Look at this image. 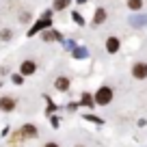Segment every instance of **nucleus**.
Wrapping results in <instances>:
<instances>
[{
	"label": "nucleus",
	"mask_w": 147,
	"mask_h": 147,
	"mask_svg": "<svg viewBox=\"0 0 147 147\" xmlns=\"http://www.w3.org/2000/svg\"><path fill=\"white\" fill-rule=\"evenodd\" d=\"M54 87L59 89V91H67V89H69V80H67V78H59V80L54 82Z\"/></svg>",
	"instance_id": "obj_9"
},
{
	"label": "nucleus",
	"mask_w": 147,
	"mask_h": 147,
	"mask_svg": "<svg viewBox=\"0 0 147 147\" xmlns=\"http://www.w3.org/2000/svg\"><path fill=\"white\" fill-rule=\"evenodd\" d=\"M74 20H76V24H80V26H82V24H84V20L80 18V13H74Z\"/></svg>",
	"instance_id": "obj_14"
},
{
	"label": "nucleus",
	"mask_w": 147,
	"mask_h": 147,
	"mask_svg": "<svg viewBox=\"0 0 147 147\" xmlns=\"http://www.w3.org/2000/svg\"><path fill=\"white\" fill-rule=\"evenodd\" d=\"M82 106H89V108L93 106V97L89 95V93H84V95H82Z\"/></svg>",
	"instance_id": "obj_13"
},
{
	"label": "nucleus",
	"mask_w": 147,
	"mask_h": 147,
	"mask_svg": "<svg viewBox=\"0 0 147 147\" xmlns=\"http://www.w3.org/2000/svg\"><path fill=\"white\" fill-rule=\"evenodd\" d=\"M20 71H22L24 76H32V74L37 71V65L32 63V61H24V63H22V69H20Z\"/></svg>",
	"instance_id": "obj_5"
},
{
	"label": "nucleus",
	"mask_w": 147,
	"mask_h": 147,
	"mask_svg": "<svg viewBox=\"0 0 147 147\" xmlns=\"http://www.w3.org/2000/svg\"><path fill=\"white\" fill-rule=\"evenodd\" d=\"M43 39L46 41H61V32L59 30H48V32H43Z\"/></svg>",
	"instance_id": "obj_8"
},
{
	"label": "nucleus",
	"mask_w": 147,
	"mask_h": 147,
	"mask_svg": "<svg viewBox=\"0 0 147 147\" xmlns=\"http://www.w3.org/2000/svg\"><path fill=\"white\" fill-rule=\"evenodd\" d=\"M46 26H50V13H46L41 20H39V22L35 24V26L30 28V35H35L37 30H41V28H46Z\"/></svg>",
	"instance_id": "obj_3"
},
{
	"label": "nucleus",
	"mask_w": 147,
	"mask_h": 147,
	"mask_svg": "<svg viewBox=\"0 0 147 147\" xmlns=\"http://www.w3.org/2000/svg\"><path fill=\"white\" fill-rule=\"evenodd\" d=\"M128 7H130L132 11H138V9L143 7V0H128Z\"/></svg>",
	"instance_id": "obj_12"
},
{
	"label": "nucleus",
	"mask_w": 147,
	"mask_h": 147,
	"mask_svg": "<svg viewBox=\"0 0 147 147\" xmlns=\"http://www.w3.org/2000/svg\"><path fill=\"white\" fill-rule=\"evenodd\" d=\"M0 37H2V39H11V32H9V30H5V32H2Z\"/></svg>",
	"instance_id": "obj_15"
},
{
	"label": "nucleus",
	"mask_w": 147,
	"mask_h": 147,
	"mask_svg": "<svg viewBox=\"0 0 147 147\" xmlns=\"http://www.w3.org/2000/svg\"><path fill=\"white\" fill-rule=\"evenodd\" d=\"M0 108L7 110V113H9V110H13V108H15V100H13V97H2V100H0Z\"/></svg>",
	"instance_id": "obj_6"
},
{
	"label": "nucleus",
	"mask_w": 147,
	"mask_h": 147,
	"mask_svg": "<svg viewBox=\"0 0 147 147\" xmlns=\"http://www.w3.org/2000/svg\"><path fill=\"white\" fill-rule=\"evenodd\" d=\"M46 147H59V145H56V143H48Z\"/></svg>",
	"instance_id": "obj_17"
},
{
	"label": "nucleus",
	"mask_w": 147,
	"mask_h": 147,
	"mask_svg": "<svg viewBox=\"0 0 147 147\" xmlns=\"http://www.w3.org/2000/svg\"><path fill=\"white\" fill-rule=\"evenodd\" d=\"M104 20H106V11H104V9H97V11H95V18H93V22H95V24H102Z\"/></svg>",
	"instance_id": "obj_10"
},
{
	"label": "nucleus",
	"mask_w": 147,
	"mask_h": 147,
	"mask_svg": "<svg viewBox=\"0 0 147 147\" xmlns=\"http://www.w3.org/2000/svg\"><path fill=\"white\" fill-rule=\"evenodd\" d=\"M13 82L15 84H22V76H13Z\"/></svg>",
	"instance_id": "obj_16"
},
{
	"label": "nucleus",
	"mask_w": 147,
	"mask_h": 147,
	"mask_svg": "<svg viewBox=\"0 0 147 147\" xmlns=\"http://www.w3.org/2000/svg\"><path fill=\"white\" fill-rule=\"evenodd\" d=\"M132 76H134V78H138V80L147 78V63H136L132 67Z\"/></svg>",
	"instance_id": "obj_2"
},
{
	"label": "nucleus",
	"mask_w": 147,
	"mask_h": 147,
	"mask_svg": "<svg viewBox=\"0 0 147 147\" xmlns=\"http://www.w3.org/2000/svg\"><path fill=\"white\" fill-rule=\"evenodd\" d=\"M71 0H54V11H63Z\"/></svg>",
	"instance_id": "obj_11"
},
{
	"label": "nucleus",
	"mask_w": 147,
	"mask_h": 147,
	"mask_svg": "<svg viewBox=\"0 0 147 147\" xmlns=\"http://www.w3.org/2000/svg\"><path fill=\"white\" fill-rule=\"evenodd\" d=\"M119 39H117V37H108V39H106V50L110 52V54H115L117 50H119Z\"/></svg>",
	"instance_id": "obj_4"
},
{
	"label": "nucleus",
	"mask_w": 147,
	"mask_h": 147,
	"mask_svg": "<svg viewBox=\"0 0 147 147\" xmlns=\"http://www.w3.org/2000/svg\"><path fill=\"white\" fill-rule=\"evenodd\" d=\"M20 134H22V136H28V138H35L37 136V128H35V125H30V123H26Z\"/></svg>",
	"instance_id": "obj_7"
},
{
	"label": "nucleus",
	"mask_w": 147,
	"mask_h": 147,
	"mask_svg": "<svg viewBox=\"0 0 147 147\" xmlns=\"http://www.w3.org/2000/svg\"><path fill=\"white\" fill-rule=\"evenodd\" d=\"M110 100H113V89H108V87H102L100 91H97V95H95V102L100 106H106Z\"/></svg>",
	"instance_id": "obj_1"
}]
</instances>
